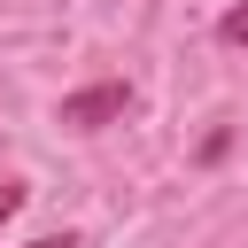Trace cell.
<instances>
[{"label":"cell","mask_w":248,"mask_h":248,"mask_svg":"<svg viewBox=\"0 0 248 248\" xmlns=\"http://www.w3.org/2000/svg\"><path fill=\"white\" fill-rule=\"evenodd\" d=\"M124 108H132V85H124V78H101V85H78V93L62 101V124H70V132H101V124H116Z\"/></svg>","instance_id":"1"},{"label":"cell","mask_w":248,"mask_h":248,"mask_svg":"<svg viewBox=\"0 0 248 248\" xmlns=\"http://www.w3.org/2000/svg\"><path fill=\"white\" fill-rule=\"evenodd\" d=\"M217 39H225V46H248V0H240V8H225V16H217Z\"/></svg>","instance_id":"2"},{"label":"cell","mask_w":248,"mask_h":248,"mask_svg":"<svg viewBox=\"0 0 248 248\" xmlns=\"http://www.w3.org/2000/svg\"><path fill=\"white\" fill-rule=\"evenodd\" d=\"M16 202H23V186H16V178H8V186H0V217H8V209H16Z\"/></svg>","instance_id":"3"},{"label":"cell","mask_w":248,"mask_h":248,"mask_svg":"<svg viewBox=\"0 0 248 248\" xmlns=\"http://www.w3.org/2000/svg\"><path fill=\"white\" fill-rule=\"evenodd\" d=\"M23 248H78L70 232H46V240H23Z\"/></svg>","instance_id":"4"}]
</instances>
